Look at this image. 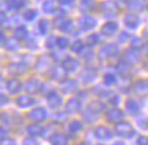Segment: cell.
<instances>
[{
  "label": "cell",
  "mask_w": 148,
  "mask_h": 145,
  "mask_svg": "<svg viewBox=\"0 0 148 145\" xmlns=\"http://www.w3.org/2000/svg\"><path fill=\"white\" fill-rule=\"evenodd\" d=\"M114 131H116V134H118V136L128 137V138L135 134V130H133L132 125L128 122H117L116 127H114Z\"/></svg>",
  "instance_id": "cell-1"
},
{
  "label": "cell",
  "mask_w": 148,
  "mask_h": 145,
  "mask_svg": "<svg viewBox=\"0 0 148 145\" xmlns=\"http://www.w3.org/2000/svg\"><path fill=\"white\" fill-rule=\"evenodd\" d=\"M94 134L97 138H99V140H109V138H112V136H113L112 130H110L109 127H105V126L95 127Z\"/></svg>",
  "instance_id": "cell-2"
},
{
  "label": "cell",
  "mask_w": 148,
  "mask_h": 145,
  "mask_svg": "<svg viewBox=\"0 0 148 145\" xmlns=\"http://www.w3.org/2000/svg\"><path fill=\"white\" fill-rule=\"evenodd\" d=\"M82 104L79 102V99H71L68 100L67 104H65V113L67 114H75L80 111Z\"/></svg>",
  "instance_id": "cell-3"
},
{
  "label": "cell",
  "mask_w": 148,
  "mask_h": 145,
  "mask_svg": "<svg viewBox=\"0 0 148 145\" xmlns=\"http://www.w3.org/2000/svg\"><path fill=\"white\" fill-rule=\"evenodd\" d=\"M106 118H108L109 122H120L124 118V113L118 109H112L106 113Z\"/></svg>",
  "instance_id": "cell-4"
},
{
  "label": "cell",
  "mask_w": 148,
  "mask_h": 145,
  "mask_svg": "<svg viewBox=\"0 0 148 145\" xmlns=\"http://www.w3.org/2000/svg\"><path fill=\"white\" fill-rule=\"evenodd\" d=\"M29 118L34 122H42L46 118V111L44 109H34L33 111H30Z\"/></svg>",
  "instance_id": "cell-5"
},
{
  "label": "cell",
  "mask_w": 148,
  "mask_h": 145,
  "mask_svg": "<svg viewBox=\"0 0 148 145\" xmlns=\"http://www.w3.org/2000/svg\"><path fill=\"white\" fill-rule=\"evenodd\" d=\"M125 110L130 115H137L140 111V104L136 100L129 99V100H126V103H125Z\"/></svg>",
  "instance_id": "cell-6"
},
{
  "label": "cell",
  "mask_w": 148,
  "mask_h": 145,
  "mask_svg": "<svg viewBox=\"0 0 148 145\" xmlns=\"http://www.w3.org/2000/svg\"><path fill=\"white\" fill-rule=\"evenodd\" d=\"M48 103L52 109H58L61 106V96L56 92H50L48 95Z\"/></svg>",
  "instance_id": "cell-7"
},
{
  "label": "cell",
  "mask_w": 148,
  "mask_h": 145,
  "mask_svg": "<svg viewBox=\"0 0 148 145\" xmlns=\"http://www.w3.org/2000/svg\"><path fill=\"white\" fill-rule=\"evenodd\" d=\"M135 91L139 95H145L148 94V80H139L135 84Z\"/></svg>",
  "instance_id": "cell-8"
},
{
  "label": "cell",
  "mask_w": 148,
  "mask_h": 145,
  "mask_svg": "<svg viewBox=\"0 0 148 145\" xmlns=\"http://www.w3.org/2000/svg\"><path fill=\"white\" fill-rule=\"evenodd\" d=\"M50 142L53 145H68L67 137L61 133H54L53 136L50 137Z\"/></svg>",
  "instance_id": "cell-9"
},
{
  "label": "cell",
  "mask_w": 148,
  "mask_h": 145,
  "mask_svg": "<svg viewBox=\"0 0 148 145\" xmlns=\"http://www.w3.org/2000/svg\"><path fill=\"white\" fill-rule=\"evenodd\" d=\"M16 104H18L19 107H22V109H25V107H30V106H33L34 104V100L30 98V96H19L18 100H16Z\"/></svg>",
  "instance_id": "cell-10"
},
{
  "label": "cell",
  "mask_w": 148,
  "mask_h": 145,
  "mask_svg": "<svg viewBox=\"0 0 148 145\" xmlns=\"http://www.w3.org/2000/svg\"><path fill=\"white\" fill-rule=\"evenodd\" d=\"M7 90H8L11 94H16V92L21 90V83H19L16 79H11V80L7 83Z\"/></svg>",
  "instance_id": "cell-11"
},
{
  "label": "cell",
  "mask_w": 148,
  "mask_h": 145,
  "mask_svg": "<svg viewBox=\"0 0 148 145\" xmlns=\"http://www.w3.org/2000/svg\"><path fill=\"white\" fill-rule=\"evenodd\" d=\"M40 82L38 80H36V79H32V80H29V82L26 83V86H25V88H26L29 92H36V91L40 90Z\"/></svg>",
  "instance_id": "cell-12"
},
{
  "label": "cell",
  "mask_w": 148,
  "mask_h": 145,
  "mask_svg": "<svg viewBox=\"0 0 148 145\" xmlns=\"http://www.w3.org/2000/svg\"><path fill=\"white\" fill-rule=\"evenodd\" d=\"M27 131L32 134V136H41V134H44L42 131H44V129L40 126V125H30V126L27 127Z\"/></svg>",
  "instance_id": "cell-13"
},
{
  "label": "cell",
  "mask_w": 148,
  "mask_h": 145,
  "mask_svg": "<svg viewBox=\"0 0 148 145\" xmlns=\"http://www.w3.org/2000/svg\"><path fill=\"white\" fill-rule=\"evenodd\" d=\"M82 129H83V125H82L80 121H72V122L69 123V131H71L72 134L79 133Z\"/></svg>",
  "instance_id": "cell-14"
},
{
  "label": "cell",
  "mask_w": 148,
  "mask_h": 145,
  "mask_svg": "<svg viewBox=\"0 0 148 145\" xmlns=\"http://www.w3.org/2000/svg\"><path fill=\"white\" fill-rule=\"evenodd\" d=\"M116 30H117V25L113 22L106 23V25L102 27V31L105 33V34H108V35H112L113 33H116Z\"/></svg>",
  "instance_id": "cell-15"
},
{
  "label": "cell",
  "mask_w": 148,
  "mask_h": 145,
  "mask_svg": "<svg viewBox=\"0 0 148 145\" xmlns=\"http://www.w3.org/2000/svg\"><path fill=\"white\" fill-rule=\"evenodd\" d=\"M64 68L67 69V71H69V72H72V71H75V69L77 68V63H76V60L67 59L65 61H64Z\"/></svg>",
  "instance_id": "cell-16"
},
{
  "label": "cell",
  "mask_w": 148,
  "mask_h": 145,
  "mask_svg": "<svg viewBox=\"0 0 148 145\" xmlns=\"http://www.w3.org/2000/svg\"><path fill=\"white\" fill-rule=\"evenodd\" d=\"M103 109H105V106L101 102H94L88 106V110L91 113H101V111H103Z\"/></svg>",
  "instance_id": "cell-17"
},
{
  "label": "cell",
  "mask_w": 148,
  "mask_h": 145,
  "mask_svg": "<svg viewBox=\"0 0 148 145\" xmlns=\"http://www.w3.org/2000/svg\"><path fill=\"white\" fill-rule=\"evenodd\" d=\"M125 23L129 26V27H136V25L139 23V19L135 15H128L125 18Z\"/></svg>",
  "instance_id": "cell-18"
},
{
  "label": "cell",
  "mask_w": 148,
  "mask_h": 145,
  "mask_svg": "<svg viewBox=\"0 0 148 145\" xmlns=\"http://www.w3.org/2000/svg\"><path fill=\"white\" fill-rule=\"evenodd\" d=\"M95 25V20L91 18H84L82 20V27L83 29H91Z\"/></svg>",
  "instance_id": "cell-19"
},
{
  "label": "cell",
  "mask_w": 148,
  "mask_h": 145,
  "mask_svg": "<svg viewBox=\"0 0 148 145\" xmlns=\"http://www.w3.org/2000/svg\"><path fill=\"white\" fill-rule=\"evenodd\" d=\"M63 88L65 92H69V91H72V88H76V83L72 82V80H67L65 83H63Z\"/></svg>",
  "instance_id": "cell-20"
},
{
  "label": "cell",
  "mask_w": 148,
  "mask_h": 145,
  "mask_svg": "<svg viewBox=\"0 0 148 145\" xmlns=\"http://www.w3.org/2000/svg\"><path fill=\"white\" fill-rule=\"evenodd\" d=\"M52 77H53V79H57V80L63 79L64 77L63 69L61 68H53V71H52Z\"/></svg>",
  "instance_id": "cell-21"
},
{
  "label": "cell",
  "mask_w": 148,
  "mask_h": 145,
  "mask_svg": "<svg viewBox=\"0 0 148 145\" xmlns=\"http://www.w3.org/2000/svg\"><path fill=\"white\" fill-rule=\"evenodd\" d=\"M116 83V76L112 75V73H108V75H105V84L106 86H113Z\"/></svg>",
  "instance_id": "cell-22"
},
{
  "label": "cell",
  "mask_w": 148,
  "mask_h": 145,
  "mask_svg": "<svg viewBox=\"0 0 148 145\" xmlns=\"http://www.w3.org/2000/svg\"><path fill=\"white\" fill-rule=\"evenodd\" d=\"M36 15H37L36 11L29 10V11H26V12H25V19H26V20H32V19L36 18Z\"/></svg>",
  "instance_id": "cell-23"
},
{
  "label": "cell",
  "mask_w": 148,
  "mask_h": 145,
  "mask_svg": "<svg viewBox=\"0 0 148 145\" xmlns=\"http://www.w3.org/2000/svg\"><path fill=\"white\" fill-rule=\"evenodd\" d=\"M23 4H25V0H11V3H10V5L14 7V8H19Z\"/></svg>",
  "instance_id": "cell-24"
},
{
  "label": "cell",
  "mask_w": 148,
  "mask_h": 145,
  "mask_svg": "<svg viewBox=\"0 0 148 145\" xmlns=\"http://www.w3.org/2000/svg\"><path fill=\"white\" fill-rule=\"evenodd\" d=\"M38 29H40V31L42 33V34H45L46 30H48V22H46V20H41Z\"/></svg>",
  "instance_id": "cell-25"
},
{
  "label": "cell",
  "mask_w": 148,
  "mask_h": 145,
  "mask_svg": "<svg viewBox=\"0 0 148 145\" xmlns=\"http://www.w3.org/2000/svg\"><path fill=\"white\" fill-rule=\"evenodd\" d=\"M137 145H148V137L145 136H140L139 138H137V142H136Z\"/></svg>",
  "instance_id": "cell-26"
},
{
  "label": "cell",
  "mask_w": 148,
  "mask_h": 145,
  "mask_svg": "<svg viewBox=\"0 0 148 145\" xmlns=\"http://www.w3.org/2000/svg\"><path fill=\"white\" fill-rule=\"evenodd\" d=\"M57 45L60 46V48H67L68 46V39H65V38H58L57 39Z\"/></svg>",
  "instance_id": "cell-27"
},
{
  "label": "cell",
  "mask_w": 148,
  "mask_h": 145,
  "mask_svg": "<svg viewBox=\"0 0 148 145\" xmlns=\"http://www.w3.org/2000/svg\"><path fill=\"white\" fill-rule=\"evenodd\" d=\"M15 34H16V37H19V38H22V37L26 35V29H25V27H19V29H16V31H15Z\"/></svg>",
  "instance_id": "cell-28"
},
{
  "label": "cell",
  "mask_w": 148,
  "mask_h": 145,
  "mask_svg": "<svg viewBox=\"0 0 148 145\" xmlns=\"http://www.w3.org/2000/svg\"><path fill=\"white\" fill-rule=\"evenodd\" d=\"M0 145H16V144H15V141L11 140V138H3V140L0 141Z\"/></svg>",
  "instance_id": "cell-29"
},
{
  "label": "cell",
  "mask_w": 148,
  "mask_h": 145,
  "mask_svg": "<svg viewBox=\"0 0 148 145\" xmlns=\"http://www.w3.org/2000/svg\"><path fill=\"white\" fill-rule=\"evenodd\" d=\"M98 42H99L98 35H94V37H90V38H88V44H90V45H95V44H98Z\"/></svg>",
  "instance_id": "cell-30"
},
{
  "label": "cell",
  "mask_w": 148,
  "mask_h": 145,
  "mask_svg": "<svg viewBox=\"0 0 148 145\" xmlns=\"http://www.w3.org/2000/svg\"><path fill=\"white\" fill-rule=\"evenodd\" d=\"M53 8H54V4L52 1H48V3H45V5H44V10H45V11H52Z\"/></svg>",
  "instance_id": "cell-31"
},
{
  "label": "cell",
  "mask_w": 148,
  "mask_h": 145,
  "mask_svg": "<svg viewBox=\"0 0 148 145\" xmlns=\"http://www.w3.org/2000/svg\"><path fill=\"white\" fill-rule=\"evenodd\" d=\"M23 145H38V142L34 138H27V140H25Z\"/></svg>",
  "instance_id": "cell-32"
},
{
  "label": "cell",
  "mask_w": 148,
  "mask_h": 145,
  "mask_svg": "<svg viewBox=\"0 0 148 145\" xmlns=\"http://www.w3.org/2000/svg\"><path fill=\"white\" fill-rule=\"evenodd\" d=\"M80 48H82V42L80 41H76L75 44H73V45H72V49L75 50V52H77V50L80 49Z\"/></svg>",
  "instance_id": "cell-33"
},
{
  "label": "cell",
  "mask_w": 148,
  "mask_h": 145,
  "mask_svg": "<svg viewBox=\"0 0 148 145\" xmlns=\"http://www.w3.org/2000/svg\"><path fill=\"white\" fill-rule=\"evenodd\" d=\"M7 102H8V99H7V98H5V96L3 95V94H0V106H3V104H5Z\"/></svg>",
  "instance_id": "cell-34"
},
{
  "label": "cell",
  "mask_w": 148,
  "mask_h": 145,
  "mask_svg": "<svg viewBox=\"0 0 148 145\" xmlns=\"http://www.w3.org/2000/svg\"><path fill=\"white\" fill-rule=\"evenodd\" d=\"M118 102H120V100H118V96H113L112 100H110V103H112V104H117Z\"/></svg>",
  "instance_id": "cell-35"
},
{
  "label": "cell",
  "mask_w": 148,
  "mask_h": 145,
  "mask_svg": "<svg viewBox=\"0 0 148 145\" xmlns=\"http://www.w3.org/2000/svg\"><path fill=\"white\" fill-rule=\"evenodd\" d=\"M113 145H125L124 142H121V141H117V142H114Z\"/></svg>",
  "instance_id": "cell-36"
},
{
  "label": "cell",
  "mask_w": 148,
  "mask_h": 145,
  "mask_svg": "<svg viewBox=\"0 0 148 145\" xmlns=\"http://www.w3.org/2000/svg\"><path fill=\"white\" fill-rule=\"evenodd\" d=\"M3 41V35H1V34H0V42Z\"/></svg>",
  "instance_id": "cell-37"
},
{
  "label": "cell",
  "mask_w": 148,
  "mask_h": 145,
  "mask_svg": "<svg viewBox=\"0 0 148 145\" xmlns=\"http://www.w3.org/2000/svg\"><path fill=\"white\" fill-rule=\"evenodd\" d=\"M145 53H147V54H148V46H147V48H145Z\"/></svg>",
  "instance_id": "cell-38"
},
{
  "label": "cell",
  "mask_w": 148,
  "mask_h": 145,
  "mask_svg": "<svg viewBox=\"0 0 148 145\" xmlns=\"http://www.w3.org/2000/svg\"><path fill=\"white\" fill-rule=\"evenodd\" d=\"M80 145H88V144H87V142H82Z\"/></svg>",
  "instance_id": "cell-39"
},
{
  "label": "cell",
  "mask_w": 148,
  "mask_h": 145,
  "mask_svg": "<svg viewBox=\"0 0 148 145\" xmlns=\"http://www.w3.org/2000/svg\"><path fill=\"white\" fill-rule=\"evenodd\" d=\"M98 145H103V144H98Z\"/></svg>",
  "instance_id": "cell-40"
},
{
  "label": "cell",
  "mask_w": 148,
  "mask_h": 145,
  "mask_svg": "<svg viewBox=\"0 0 148 145\" xmlns=\"http://www.w3.org/2000/svg\"><path fill=\"white\" fill-rule=\"evenodd\" d=\"M147 126H148V123H147Z\"/></svg>",
  "instance_id": "cell-41"
}]
</instances>
